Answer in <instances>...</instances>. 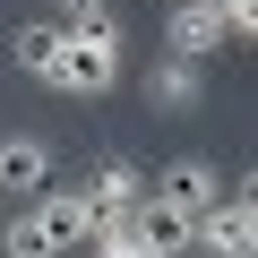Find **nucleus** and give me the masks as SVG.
I'll use <instances>...</instances> for the list:
<instances>
[{
    "mask_svg": "<svg viewBox=\"0 0 258 258\" xmlns=\"http://www.w3.org/2000/svg\"><path fill=\"white\" fill-rule=\"evenodd\" d=\"M120 86V26H60V95H112Z\"/></svg>",
    "mask_w": 258,
    "mask_h": 258,
    "instance_id": "1",
    "label": "nucleus"
},
{
    "mask_svg": "<svg viewBox=\"0 0 258 258\" xmlns=\"http://www.w3.org/2000/svg\"><path fill=\"white\" fill-rule=\"evenodd\" d=\"M189 249H207V258H249V249H258V207L224 189V198H215V207L198 215V232H189Z\"/></svg>",
    "mask_w": 258,
    "mask_h": 258,
    "instance_id": "2",
    "label": "nucleus"
},
{
    "mask_svg": "<svg viewBox=\"0 0 258 258\" xmlns=\"http://www.w3.org/2000/svg\"><path fill=\"white\" fill-rule=\"evenodd\" d=\"M147 189H155V198H172L181 215H207V207L224 198V172H215L207 155H172V164H164V172H155Z\"/></svg>",
    "mask_w": 258,
    "mask_h": 258,
    "instance_id": "3",
    "label": "nucleus"
},
{
    "mask_svg": "<svg viewBox=\"0 0 258 258\" xmlns=\"http://www.w3.org/2000/svg\"><path fill=\"white\" fill-rule=\"evenodd\" d=\"M147 198V172L129 164V155H112V164H95V181H86V215L95 224H129V207Z\"/></svg>",
    "mask_w": 258,
    "mask_h": 258,
    "instance_id": "4",
    "label": "nucleus"
},
{
    "mask_svg": "<svg viewBox=\"0 0 258 258\" xmlns=\"http://www.w3.org/2000/svg\"><path fill=\"white\" fill-rule=\"evenodd\" d=\"M129 232H138L155 258H189V232H198V215H181L172 198H155V189H147L138 207H129Z\"/></svg>",
    "mask_w": 258,
    "mask_h": 258,
    "instance_id": "5",
    "label": "nucleus"
},
{
    "mask_svg": "<svg viewBox=\"0 0 258 258\" xmlns=\"http://www.w3.org/2000/svg\"><path fill=\"white\" fill-rule=\"evenodd\" d=\"M164 43H172V60L224 52V18L207 9V0H172V9H164Z\"/></svg>",
    "mask_w": 258,
    "mask_h": 258,
    "instance_id": "6",
    "label": "nucleus"
},
{
    "mask_svg": "<svg viewBox=\"0 0 258 258\" xmlns=\"http://www.w3.org/2000/svg\"><path fill=\"white\" fill-rule=\"evenodd\" d=\"M9 60H18V78H35V86H60V26H52V18L18 26V35H9Z\"/></svg>",
    "mask_w": 258,
    "mask_h": 258,
    "instance_id": "7",
    "label": "nucleus"
},
{
    "mask_svg": "<svg viewBox=\"0 0 258 258\" xmlns=\"http://www.w3.org/2000/svg\"><path fill=\"white\" fill-rule=\"evenodd\" d=\"M35 224H43L52 258H60V249H86V232H95V215H86V189H52V198L35 207Z\"/></svg>",
    "mask_w": 258,
    "mask_h": 258,
    "instance_id": "8",
    "label": "nucleus"
},
{
    "mask_svg": "<svg viewBox=\"0 0 258 258\" xmlns=\"http://www.w3.org/2000/svg\"><path fill=\"white\" fill-rule=\"evenodd\" d=\"M0 189H52V147L43 138H0Z\"/></svg>",
    "mask_w": 258,
    "mask_h": 258,
    "instance_id": "9",
    "label": "nucleus"
},
{
    "mask_svg": "<svg viewBox=\"0 0 258 258\" xmlns=\"http://www.w3.org/2000/svg\"><path fill=\"white\" fill-rule=\"evenodd\" d=\"M198 95H207L198 60H155V69H147V103H155V112H189Z\"/></svg>",
    "mask_w": 258,
    "mask_h": 258,
    "instance_id": "10",
    "label": "nucleus"
},
{
    "mask_svg": "<svg viewBox=\"0 0 258 258\" xmlns=\"http://www.w3.org/2000/svg\"><path fill=\"white\" fill-rule=\"evenodd\" d=\"M86 249H95V258H155L129 224H95V232H86Z\"/></svg>",
    "mask_w": 258,
    "mask_h": 258,
    "instance_id": "11",
    "label": "nucleus"
},
{
    "mask_svg": "<svg viewBox=\"0 0 258 258\" xmlns=\"http://www.w3.org/2000/svg\"><path fill=\"white\" fill-rule=\"evenodd\" d=\"M52 9H60L52 26H69V35H78V26H120V9H112V0H52Z\"/></svg>",
    "mask_w": 258,
    "mask_h": 258,
    "instance_id": "12",
    "label": "nucleus"
},
{
    "mask_svg": "<svg viewBox=\"0 0 258 258\" xmlns=\"http://www.w3.org/2000/svg\"><path fill=\"white\" fill-rule=\"evenodd\" d=\"M207 9L224 18V43H241V35H258V0H207Z\"/></svg>",
    "mask_w": 258,
    "mask_h": 258,
    "instance_id": "13",
    "label": "nucleus"
}]
</instances>
